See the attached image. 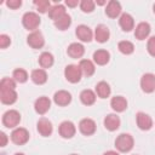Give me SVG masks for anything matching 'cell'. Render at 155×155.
Returning <instances> with one entry per match:
<instances>
[{
	"mask_svg": "<svg viewBox=\"0 0 155 155\" xmlns=\"http://www.w3.org/2000/svg\"><path fill=\"white\" fill-rule=\"evenodd\" d=\"M133 144H134V140H133V137L128 133H121L116 140H115V147L121 153H127L130 151L132 148H133Z\"/></svg>",
	"mask_w": 155,
	"mask_h": 155,
	"instance_id": "obj_1",
	"label": "cell"
},
{
	"mask_svg": "<svg viewBox=\"0 0 155 155\" xmlns=\"http://www.w3.org/2000/svg\"><path fill=\"white\" fill-rule=\"evenodd\" d=\"M40 22H41L40 17L35 12H27V13H24V16L22 18V23H23L24 28L28 29V30H34L35 31V29L40 25Z\"/></svg>",
	"mask_w": 155,
	"mask_h": 155,
	"instance_id": "obj_2",
	"label": "cell"
},
{
	"mask_svg": "<svg viewBox=\"0 0 155 155\" xmlns=\"http://www.w3.org/2000/svg\"><path fill=\"white\" fill-rule=\"evenodd\" d=\"M81 75H82V71L80 69L79 65H75V64H69L65 67L64 69V76L65 79L71 82V84H75V82H79L81 80Z\"/></svg>",
	"mask_w": 155,
	"mask_h": 155,
	"instance_id": "obj_3",
	"label": "cell"
},
{
	"mask_svg": "<svg viewBox=\"0 0 155 155\" xmlns=\"http://www.w3.org/2000/svg\"><path fill=\"white\" fill-rule=\"evenodd\" d=\"M21 121V114L17 110H7L4 115H2V124L8 127V128H13L16 127Z\"/></svg>",
	"mask_w": 155,
	"mask_h": 155,
	"instance_id": "obj_4",
	"label": "cell"
},
{
	"mask_svg": "<svg viewBox=\"0 0 155 155\" xmlns=\"http://www.w3.org/2000/svg\"><path fill=\"white\" fill-rule=\"evenodd\" d=\"M28 139H29V132L23 127L15 128L11 133V140L17 145L25 144L28 142Z\"/></svg>",
	"mask_w": 155,
	"mask_h": 155,
	"instance_id": "obj_5",
	"label": "cell"
},
{
	"mask_svg": "<svg viewBox=\"0 0 155 155\" xmlns=\"http://www.w3.org/2000/svg\"><path fill=\"white\" fill-rule=\"evenodd\" d=\"M140 87L145 93H151L155 90V75L147 73L140 79Z\"/></svg>",
	"mask_w": 155,
	"mask_h": 155,
	"instance_id": "obj_6",
	"label": "cell"
},
{
	"mask_svg": "<svg viewBox=\"0 0 155 155\" xmlns=\"http://www.w3.org/2000/svg\"><path fill=\"white\" fill-rule=\"evenodd\" d=\"M27 42L33 48H41L44 46V44H45V39H44V36H42V34L40 31L35 30V31H33V33H30L28 35Z\"/></svg>",
	"mask_w": 155,
	"mask_h": 155,
	"instance_id": "obj_7",
	"label": "cell"
},
{
	"mask_svg": "<svg viewBox=\"0 0 155 155\" xmlns=\"http://www.w3.org/2000/svg\"><path fill=\"white\" fill-rule=\"evenodd\" d=\"M36 128H38V132L42 136V137H48L52 134V131H53V127H52V124L48 119L46 117H41L39 121H38V125H36Z\"/></svg>",
	"mask_w": 155,
	"mask_h": 155,
	"instance_id": "obj_8",
	"label": "cell"
},
{
	"mask_svg": "<svg viewBox=\"0 0 155 155\" xmlns=\"http://www.w3.org/2000/svg\"><path fill=\"white\" fill-rule=\"evenodd\" d=\"M79 130L85 136H91L96 132V122L92 119H82L79 124Z\"/></svg>",
	"mask_w": 155,
	"mask_h": 155,
	"instance_id": "obj_9",
	"label": "cell"
},
{
	"mask_svg": "<svg viewBox=\"0 0 155 155\" xmlns=\"http://www.w3.org/2000/svg\"><path fill=\"white\" fill-rule=\"evenodd\" d=\"M53 101L57 105H61V107H65L68 105L70 102H71V94L68 92V91H64V90H61V91H57L53 96Z\"/></svg>",
	"mask_w": 155,
	"mask_h": 155,
	"instance_id": "obj_10",
	"label": "cell"
},
{
	"mask_svg": "<svg viewBox=\"0 0 155 155\" xmlns=\"http://www.w3.org/2000/svg\"><path fill=\"white\" fill-rule=\"evenodd\" d=\"M136 119H137V125H138V127H139L140 130L148 131V130L151 128V126H153V120H151V117H150L148 114L139 111V113L137 114Z\"/></svg>",
	"mask_w": 155,
	"mask_h": 155,
	"instance_id": "obj_11",
	"label": "cell"
},
{
	"mask_svg": "<svg viewBox=\"0 0 155 155\" xmlns=\"http://www.w3.org/2000/svg\"><path fill=\"white\" fill-rule=\"evenodd\" d=\"M76 132L75 125L71 121H63L59 125V134L63 138H71Z\"/></svg>",
	"mask_w": 155,
	"mask_h": 155,
	"instance_id": "obj_12",
	"label": "cell"
},
{
	"mask_svg": "<svg viewBox=\"0 0 155 155\" xmlns=\"http://www.w3.org/2000/svg\"><path fill=\"white\" fill-rule=\"evenodd\" d=\"M50 107H51V101H50L47 97H45V96L39 97V98L35 101V104H34L35 111H36L38 114H41V115H44L45 113H47L48 109H50Z\"/></svg>",
	"mask_w": 155,
	"mask_h": 155,
	"instance_id": "obj_13",
	"label": "cell"
},
{
	"mask_svg": "<svg viewBox=\"0 0 155 155\" xmlns=\"http://www.w3.org/2000/svg\"><path fill=\"white\" fill-rule=\"evenodd\" d=\"M75 33H76V36H78L81 41H84V42H90V41L92 40V36H93L92 30H91L87 25H85V24L78 25Z\"/></svg>",
	"mask_w": 155,
	"mask_h": 155,
	"instance_id": "obj_14",
	"label": "cell"
},
{
	"mask_svg": "<svg viewBox=\"0 0 155 155\" xmlns=\"http://www.w3.org/2000/svg\"><path fill=\"white\" fill-rule=\"evenodd\" d=\"M109 36H110V33H109V28L104 24H99L96 27V30H94V39L103 44L105 41L109 40Z\"/></svg>",
	"mask_w": 155,
	"mask_h": 155,
	"instance_id": "obj_15",
	"label": "cell"
},
{
	"mask_svg": "<svg viewBox=\"0 0 155 155\" xmlns=\"http://www.w3.org/2000/svg\"><path fill=\"white\" fill-rule=\"evenodd\" d=\"M150 34V25L147 22H140L134 29V36L138 40H144Z\"/></svg>",
	"mask_w": 155,
	"mask_h": 155,
	"instance_id": "obj_16",
	"label": "cell"
},
{
	"mask_svg": "<svg viewBox=\"0 0 155 155\" xmlns=\"http://www.w3.org/2000/svg\"><path fill=\"white\" fill-rule=\"evenodd\" d=\"M105 13L108 17L110 18H116L120 13H121V5L119 1L116 0H110L107 4V8H105Z\"/></svg>",
	"mask_w": 155,
	"mask_h": 155,
	"instance_id": "obj_17",
	"label": "cell"
},
{
	"mask_svg": "<svg viewBox=\"0 0 155 155\" xmlns=\"http://www.w3.org/2000/svg\"><path fill=\"white\" fill-rule=\"evenodd\" d=\"M119 24L120 27L122 28L124 31H131L134 27V21H133V17L130 15V13H122L120 16V19H119Z\"/></svg>",
	"mask_w": 155,
	"mask_h": 155,
	"instance_id": "obj_18",
	"label": "cell"
},
{
	"mask_svg": "<svg viewBox=\"0 0 155 155\" xmlns=\"http://www.w3.org/2000/svg\"><path fill=\"white\" fill-rule=\"evenodd\" d=\"M67 53L71 57V58H81L85 53V48L79 42H73L68 46V50H67Z\"/></svg>",
	"mask_w": 155,
	"mask_h": 155,
	"instance_id": "obj_19",
	"label": "cell"
},
{
	"mask_svg": "<svg viewBox=\"0 0 155 155\" xmlns=\"http://www.w3.org/2000/svg\"><path fill=\"white\" fill-rule=\"evenodd\" d=\"M104 126L109 131H116L120 127V117L115 114H109L104 119Z\"/></svg>",
	"mask_w": 155,
	"mask_h": 155,
	"instance_id": "obj_20",
	"label": "cell"
},
{
	"mask_svg": "<svg viewBox=\"0 0 155 155\" xmlns=\"http://www.w3.org/2000/svg\"><path fill=\"white\" fill-rule=\"evenodd\" d=\"M0 99L4 104H13L17 101L16 90H1L0 91Z\"/></svg>",
	"mask_w": 155,
	"mask_h": 155,
	"instance_id": "obj_21",
	"label": "cell"
},
{
	"mask_svg": "<svg viewBox=\"0 0 155 155\" xmlns=\"http://www.w3.org/2000/svg\"><path fill=\"white\" fill-rule=\"evenodd\" d=\"M110 105H111V108H113L115 111L121 113V111H124V110L127 108V101H126L122 96H115V97L111 98Z\"/></svg>",
	"mask_w": 155,
	"mask_h": 155,
	"instance_id": "obj_22",
	"label": "cell"
},
{
	"mask_svg": "<svg viewBox=\"0 0 155 155\" xmlns=\"http://www.w3.org/2000/svg\"><path fill=\"white\" fill-rule=\"evenodd\" d=\"M110 59V54L108 51L105 50H97L94 53H93V61L98 64V65H104L109 62Z\"/></svg>",
	"mask_w": 155,
	"mask_h": 155,
	"instance_id": "obj_23",
	"label": "cell"
},
{
	"mask_svg": "<svg viewBox=\"0 0 155 155\" xmlns=\"http://www.w3.org/2000/svg\"><path fill=\"white\" fill-rule=\"evenodd\" d=\"M30 79L33 80L34 84L36 85H42L47 81V74L44 69H35L31 71V75H30Z\"/></svg>",
	"mask_w": 155,
	"mask_h": 155,
	"instance_id": "obj_24",
	"label": "cell"
},
{
	"mask_svg": "<svg viewBox=\"0 0 155 155\" xmlns=\"http://www.w3.org/2000/svg\"><path fill=\"white\" fill-rule=\"evenodd\" d=\"M67 12H65V7L61 4H56L54 6H52L50 10H48V16L53 21H57L58 18H61L62 16H64Z\"/></svg>",
	"mask_w": 155,
	"mask_h": 155,
	"instance_id": "obj_25",
	"label": "cell"
},
{
	"mask_svg": "<svg viewBox=\"0 0 155 155\" xmlns=\"http://www.w3.org/2000/svg\"><path fill=\"white\" fill-rule=\"evenodd\" d=\"M79 67H80V69L85 76H91L94 74V70H96L94 64L88 59H81Z\"/></svg>",
	"mask_w": 155,
	"mask_h": 155,
	"instance_id": "obj_26",
	"label": "cell"
},
{
	"mask_svg": "<svg viewBox=\"0 0 155 155\" xmlns=\"http://www.w3.org/2000/svg\"><path fill=\"white\" fill-rule=\"evenodd\" d=\"M96 92H97V96H98L99 98H107V97L110 96L111 90H110V86H109L108 82H105V81H99V82L97 84V86H96Z\"/></svg>",
	"mask_w": 155,
	"mask_h": 155,
	"instance_id": "obj_27",
	"label": "cell"
},
{
	"mask_svg": "<svg viewBox=\"0 0 155 155\" xmlns=\"http://www.w3.org/2000/svg\"><path fill=\"white\" fill-rule=\"evenodd\" d=\"M80 101L85 105H92L96 102V93L92 90H84L80 93Z\"/></svg>",
	"mask_w": 155,
	"mask_h": 155,
	"instance_id": "obj_28",
	"label": "cell"
},
{
	"mask_svg": "<svg viewBox=\"0 0 155 155\" xmlns=\"http://www.w3.org/2000/svg\"><path fill=\"white\" fill-rule=\"evenodd\" d=\"M70 24H71V17H70L68 13H65L64 16H62L61 18H58L57 21H54V25H56V28L59 29V30H65V29H68V28L70 27Z\"/></svg>",
	"mask_w": 155,
	"mask_h": 155,
	"instance_id": "obj_29",
	"label": "cell"
},
{
	"mask_svg": "<svg viewBox=\"0 0 155 155\" xmlns=\"http://www.w3.org/2000/svg\"><path fill=\"white\" fill-rule=\"evenodd\" d=\"M39 64L41 68H51L53 64V56L50 52H42L39 57Z\"/></svg>",
	"mask_w": 155,
	"mask_h": 155,
	"instance_id": "obj_30",
	"label": "cell"
},
{
	"mask_svg": "<svg viewBox=\"0 0 155 155\" xmlns=\"http://www.w3.org/2000/svg\"><path fill=\"white\" fill-rule=\"evenodd\" d=\"M117 48L121 53L124 54H131L133 51H134V46L131 41H127V40H124V41H120L119 45H117Z\"/></svg>",
	"mask_w": 155,
	"mask_h": 155,
	"instance_id": "obj_31",
	"label": "cell"
},
{
	"mask_svg": "<svg viewBox=\"0 0 155 155\" xmlns=\"http://www.w3.org/2000/svg\"><path fill=\"white\" fill-rule=\"evenodd\" d=\"M12 76H13V80L19 82V84H23V82H25L28 80V73L22 68H18V69L13 70Z\"/></svg>",
	"mask_w": 155,
	"mask_h": 155,
	"instance_id": "obj_32",
	"label": "cell"
},
{
	"mask_svg": "<svg viewBox=\"0 0 155 155\" xmlns=\"http://www.w3.org/2000/svg\"><path fill=\"white\" fill-rule=\"evenodd\" d=\"M1 90H16V81L11 78H4L0 82V91Z\"/></svg>",
	"mask_w": 155,
	"mask_h": 155,
	"instance_id": "obj_33",
	"label": "cell"
},
{
	"mask_svg": "<svg viewBox=\"0 0 155 155\" xmlns=\"http://www.w3.org/2000/svg\"><path fill=\"white\" fill-rule=\"evenodd\" d=\"M34 5L36 6V10H38L40 13H45L46 11H48V10L51 8L48 0H35V1H34Z\"/></svg>",
	"mask_w": 155,
	"mask_h": 155,
	"instance_id": "obj_34",
	"label": "cell"
},
{
	"mask_svg": "<svg viewBox=\"0 0 155 155\" xmlns=\"http://www.w3.org/2000/svg\"><path fill=\"white\" fill-rule=\"evenodd\" d=\"M80 8H81L84 12L90 13V12H92V11L94 10V2H93L92 0H82V1L80 2Z\"/></svg>",
	"mask_w": 155,
	"mask_h": 155,
	"instance_id": "obj_35",
	"label": "cell"
},
{
	"mask_svg": "<svg viewBox=\"0 0 155 155\" xmlns=\"http://www.w3.org/2000/svg\"><path fill=\"white\" fill-rule=\"evenodd\" d=\"M10 44H11V38L6 34H1L0 35V47L6 48L7 46H10Z\"/></svg>",
	"mask_w": 155,
	"mask_h": 155,
	"instance_id": "obj_36",
	"label": "cell"
},
{
	"mask_svg": "<svg viewBox=\"0 0 155 155\" xmlns=\"http://www.w3.org/2000/svg\"><path fill=\"white\" fill-rule=\"evenodd\" d=\"M147 48H148V52H149L153 57H155V36H151V38L148 40Z\"/></svg>",
	"mask_w": 155,
	"mask_h": 155,
	"instance_id": "obj_37",
	"label": "cell"
},
{
	"mask_svg": "<svg viewBox=\"0 0 155 155\" xmlns=\"http://www.w3.org/2000/svg\"><path fill=\"white\" fill-rule=\"evenodd\" d=\"M6 5H7L10 8H12V10H16V8L21 7V5H22V1H21V0H8V1H6Z\"/></svg>",
	"mask_w": 155,
	"mask_h": 155,
	"instance_id": "obj_38",
	"label": "cell"
},
{
	"mask_svg": "<svg viewBox=\"0 0 155 155\" xmlns=\"http://www.w3.org/2000/svg\"><path fill=\"white\" fill-rule=\"evenodd\" d=\"M6 144H7V136L4 132H1L0 133V145L1 147H5Z\"/></svg>",
	"mask_w": 155,
	"mask_h": 155,
	"instance_id": "obj_39",
	"label": "cell"
},
{
	"mask_svg": "<svg viewBox=\"0 0 155 155\" xmlns=\"http://www.w3.org/2000/svg\"><path fill=\"white\" fill-rule=\"evenodd\" d=\"M78 4H79L78 0H65V5L69 7H75Z\"/></svg>",
	"mask_w": 155,
	"mask_h": 155,
	"instance_id": "obj_40",
	"label": "cell"
},
{
	"mask_svg": "<svg viewBox=\"0 0 155 155\" xmlns=\"http://www.w3.org/2000/svg\"><path fill=\"white\" fill-rule=\"evenodd\" d=\"M103 155H119L116 151H113V150H109V151H107V153H104Z\"/></svg>",
	"mask_w": 155,
	"mask_h": 155,
	"instance_id": "obj_41",
	"label": "cell"
},
{
	"mask_svg": "<svg viewBox=\"0 0 155 155\" xmlns=\"http://www.w3.org/2000/svg\"><path fill=\"white\" fill-rule=\"evenodd\" d=\"M97 4H98V5H104V4H107V1H103V0H97Z\"/></svg>",
	"mask_w": 155,
	"mask_h": 155,
	"instance_id": "obj_42",
	"label": "cell"
},
{
	"mask_svg": "<svg viewBox=\"0 0 155 155\" xmlns=\"http://www.w3.org/2000/svg\"><path fill=\"white\" fill-rule=\"evenodd\" d=\"M15 155H24V154H22V153H16Z\"/></svg>",
	"mask_w": 155,
	"mask_h": 155,
	"instance_id": "obj_43",
	"label": "cell"
},
{
	"mask_svg": "<svg viewBox=\"0 0 155 155\" xmlns=\"http://www.w3.org/2000/svg\"><path fill=\"white\" fill-rule=\"evenodd\" d=\"M153 8H154V13H155V4H154V7Z\"/></svg>",
	"mask_w": 155,
	"mask_h": 155,
	"instance_id": "obj_44",
	"label": "cell"
},
{
	"mask_svg": "<svg viewBox=\"0 0 155 155\" xmlns=\"http://www.w3.org/2000/svg\"><path fill=\"white\" fill-rule=\"evenodd\" d=\"M70 155H78V154H70Z\"/></svg>",
	"mask_w": 155,
	"mask_h": 155,
	"instance_id": "obj_45",
	"label": "cell"
}]
</instances>
